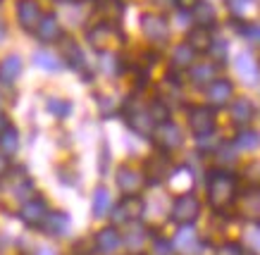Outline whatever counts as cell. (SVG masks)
Instances as JSON below:
<instances>
[{"label": "cell", "instance_id": "cell-1", "mask_svg": "<svg viewBox=\"0 0 260 255\" xmlns=\"http://www.w3.org/2000/svg\"><path fill=\"white\" fill-rule=\"evenodd\" d=\"M205 193L208 205L215 212H224L239 200V176L232 169H210L205 176Z\"/></svg>", "mask_w": 260, "mask_h": 255}, {"label": "cell", "instance_id": "cell-2", "mask_svg": "<svg viewBox=\"0 0 260 255\" xmlns=\"http://www.w3.org/2000/svg\"><path fill=\"white\" fill-rule=\"evenodd\" d=\"M86 41L98 55H103V53H115V46H122L126 36L112 22H95L93 26L86 29Z\"/></svg>", "mask_w": 260, "mask_h": 255}, {"label": "cell", "instance_id": "cell-3", "mask_svg": "<svg viewBox=\"0 0 260 255\" xmlns=\"http://www.w3.org/2000/svg\"><path fill=\"white\" fill-rule=\"evenodd\" d=\"M122 115H124L126 127L132 129L136 136H143V138H148V136L153 134L155 124H158V122L153 120V115H150L148 105L136 103L134 98H129V103L122 107Z\"/></svg>", "mask_w": 260, "mask_h": 255}, {"label": "cell", "instance_id": "cell-4", "mask_svg": "<svg viewBox=\"0 0 260 255\" xmlns=\"http://www.w3.org/2000/svg\"><path fill=\"white\" fill-rule=\"evenodd\" d=\"M57 46H60V60H64V64H67V67H72V69L79 74L84 81H93L91 64H88L86 55H84V50H81V46L77 43V41L70 39V36L64 33Z\"/></svg>", "mask_w": 260, "mask_h": 255}, {"label": "cell", "instance_id": "cell-5", "mask_svg": "<svg viewBox=\"0 0 260 255\" xmlns=\"http://www.w3.org/2000/svg\"><path fill=\"white\" fill-rule=\"evenodd\" d=\"M201 198L193 191H184L174 198L172 207H170V217L172 222L181 224V227H191L201 217Z\"/></svg>", "mask_w": 260, "mask_h": 255}, {"label": "cell", "instance_id": "cell-6", "mask_svg": "<svg viewBox=\"0 0 260 255\" xmlns=\"http://www.w3.org/2000/svg\"><path fill=\"white\" fill-rule=\"evenodd\" d=\"M186 122H189L191 134L196 136V138L213 136L215 127H217L215 110L208 107V105H186Z\"/></svg>", "mask_w": 260, "mask_h": 255}, {"label": "cell", "instance_id": "cell-7", "mask_svg": "<svg viewBox=\"0 0 260 255\" xmlns=\"http://www.w3.org/2000/svg\"><path fill=\"white\" fill-rule=\"evenodd\" d=\"M150 141H153V145H155L160 153L170 155L172 151L181 148V143H184V131H181L172 120H165V122H160V124H155L153 134H150Z\"/></svg>", "mask_w": 260, "mask_h": 255}, {"label": "cell", "instance_id": "cell-8", "mask_svg": "<svg viewBox=\"0 0 260 255\" xmlns=\"http://www.w3.org/2000/svg\"><path fill=\"white\" fill-rule=\"evenodd\" d=\"M0 181H3L0 193H5L10 200H15V203H19V205H22L24 200H29L34 196V181L24 174L22 169H19V172H12V174L8 172Z\"/></svg>", "mask_w": 260, "mask_h": 255}, {"label": "cell", "instance_id": "cell-9", "mask_svg": "<svg viewBox=\"0 0 260 255\" xmlns=\"http://www.w3.org/2000/svg\"><path fill=\"white\" fill-rule=\"evenodd\" d=\"M141 31L148 39L150 46H167V41H170V22H167L165 15L146 12V15H141Z\"/></svg>", "mask_w": 260, "mask_h": 255}, {"label": "cell", "instance_id": "cell-10", "mask_svg": "<svg viewBox=\"0 0 260 255\" xmlns=\"http://www.w3.org/2000/svg\"><path fill=\"white\" fill-rule=\"evenodd\" d=\"M143 210H146V203H143L141 196H124L115 207H110V220L112 227L115 224H134L141 220Z\"/></svg>", "mask_w": 260, "mask_h": 255}, {"label": "cell", "instance_id": "cell-11", "mask_svg": "<svg viewBox=\"0 0 260 255\" xmlns=\"http://www.w3.org/2000/svg\"><path fill=\"white\" fill-rule=\"evenodd\" d=\"M205 93V105L208 107H224V105L232 103L234 98V84L227 79V77H215L208 86H203Z\"/></svg>", "mask_w": 260, "mask_h": 255}, {"label": "cell", "instance_id": "cell-12", "mask_svg": "<svg viewBox=\"0 0 260 255\" xmlns=\"http://www.w3.org/2000/svg\"><path fill=\"white\" fill-rule=\"evenodd\" d=\"M48 212H50V205L46 203V198H41V196H31L29 200H24L22 205H19V220H22L29 229H41V224L46 222Z\"/></svg>", "mask_w": 260, "mask_h": 255}, {"label": "cell", "instance_id": "cell-13", "mask_svg": "<svg viewBox=\"0 0 260 255\" xmlns=\"http://www.w3.org/2000/svg\"><path fill=\"white\" fill-rule=\"evenodd\" d=\"M115 181L124 196H139V191H143V186H146V176H143V172L129 167V165H119Z\"/></svg>", "mask_w": 260, "mask_h": 255}, {"label": "cell", "instance_id": "cell-14", "mask_svg": "<svg viewBox=\"0 0 260 255\" xmlns=\"http://www.w3.org/2000/svg\"><path fill=\"white\" fill-rule=\"evenodd\" d=\"M34 33H36V39L43 46H50V43H60V39L64 36V29L55 12H43V17H41V22Z\"/></svg>", "mask_w": 260, "mask_h": 255}, {"label": "cell", "instance_id": "cell-15", "mask_svg": "<svg viewBox=\"0 0 260 255\" xmlns=\"http://www.w3.org/2000/svg\"><path fill=\"white\" fill-rule=\"evenodd\" d=\"M41 17H43V10L36 0H19L17 3V22L26 33H34L36 26H39Z\"/></svg>", "mask_w": 260, "mask_h": 255}, {"label": "cell", "instance_id": "cell-16", "mask_svg": "<svg viewBox=\"0 0 260 255\" xmlns=\"http://www.w3.org/2000/svg\"><path fill=\"white\" fill-rule=\"evenodd\" d=\"M170 160H167L165 153H155L153 158L146 160V184H160L165 181L167 176H170Z\"/></svg>", "mask_w": 260, "mask_h": 255}, {"label": "cell", "instance_id": "cell-17", "mask_svg": "<svg viewBox=\"0 0 260 255\" xmlns=\"http://www.w3.org/2000/svg\"><path fill=\"white\" fill-rule=\"evenodd\" d=\"M229 115H232V122L237 127H248L255 117V105H253L251 98H234L229 103Z\"/></svg>", "mask_w": 260, "mask_h": 255}, {"label": "cell", "instance_id": "cell-18", "mask_svg": "<svg viewBox=\"0 0 260 255\" xmlns=\"http://www.w3.org/2000/svg\"><path fill=\"white\" fill-rule=\"evenodd\" d=\"M196 62V55H193V50L181 41V43H177L172 50V55H170V74H184L186 69H191V64Z\"/></svg>", "mask_w": 260, "mask_h": 255}, {"label": "cell", "instance_id": "cell-19", "mask_svg": "<svg viewBox=\"0 0 260 255\" xmlns=\"http://www.w3.org/2000/svg\"><path fill=\"white\" fill-rule=\"evenodd\" d=\"M122 248V234L117 227H105L95 234V250L103 255H115Z\"/></svg>", "mask_w": 260, "mask_h": 255}, {"label": "cell", "instance_id": "cell-20", "mask_svg": "<svg viewBox=\"0 0 260 255\" xmlns=\"http://www.w3.org/2000/svg\"><path fill=\"white\" fill-rule=\"evenodd\" d=\"M70 224H72V220L67 212H62V210H50L46 217V222L41 224V231L57 239V236H64V234L70 231Z\"/></svg>", "mask_w": 260, "mask_h": 255}, {"label": "cell", "instance_id": "cell-21", "mask_svg": "<svg viewBox=\"0 0 260 255\" xmlns=\"http://www.w3.org/2000/svg\"><path fill=\"white\" fill-rule=\"evenodd\" d=\"M22 69H24V62L17 53L5 55L0 60V84H5V86L15 84V81L22 77Z\"/></svg>", "mask_w": 260, "mask_h": 255}, {"label": "cell", "instance_id": "cell-22", "mask_svg": "<svg viewBox=\"0 0 260 255\" xmlns=\"http://www.w3.org/2000/svg\"><path fill=\"white\" fill-rule=\"evenodd\" d=\"M184 43L193 50V55H205L208 48H210V43H213V31L210 29H205V26H191V31L186 33V39Z\"/></svg>", "mask_w": 260, "mask_h": 255}, {"label": "cell", "instance_id": "cell-23", "mask_svg": "<svg viewBox=\"0 0 260 255\" xmlns=\"http://www.w3.org/2000/svg\"><path fill=\"white\" fill-rule=\"evenodd\" d=\"M215 77H217V67H215L210 60L193 62L189 69V79H191V84H196V86H208Z\"/></svg>", "mask_w": 260, "mask_h": 255}, {"label": "cell", "instance_id": "cell-24", "mask_svg": "<svg viewBox=\"0 0 260 255\" xmlns=\"http://www.w3.org/2000/svg\"><path fill=\"white\" fill-rule=\"evenodd\" d=\"M93 10L103 17V22H117L124 15V3L122 0H93Z\"/></svg>", "mask_w": 260, "mask_h": 255}, {"label": "cell", "instance_id": "cell-25", "mask_svg": "<svg viewBox=\"0 0 260 255\" xmlns=\"http://www.w3.org/2000/svg\"><path fill=\"white\" fill-rule=\"evenodd\" d=\"M110 207H112V200H110V191L105 186H98L91 198V212H93L95 220H103V217L110 215Z\"/></svg>", "mask_w": 260, "mask_h": 255}, {"label": "cell", "instance_id": "cell-26", "mask_svg": "<svg viewBox=\"0 0 260 255\" xmlns=\"http://www.w3.org/2000/svg\"><path fill=\"white\" fill-rule=\"evenodd\" d=\"M46 110H48V115H50V117H55L57 122H64L72 112H74V105H72V100H67V98L50 96L46 100Z\"/></svg>", "mask_w": 260, "mask_h": 255}, {"label": "cell", "instance_id": "cell-27", "mask_svg": "<svg viewBox=\"0 0 260 255\" xmlns=\"http://www.w3.org/2000/svg\"><path fill=\"white\" fill-rule=\"evenodd\" d=\"M193 22L196 26H205V29H213L215 26V19H217V12H215L213 3H208V0H201L196 8H193Z\"/></svg>", "mask_w": 260, "mask_h": 255}, {"label": "cell", "instance_id": "cell-28", "mask_svg": "<svg viewBox=\"0 0 260 255\" xmlns=\"http://www.w3.org/2000/svg\"><path fill=\"white\" fill-rule=\"evenodd\" d=\"M148 239H150V229H146V227H141L139 222H134V224H129L126 236H122V243H126V246L134 248V250H141V246Z\"/></svg>", "mask_w": 260, "mask_h": 255}, {"label": "cell", "instance_id": "cell-29", "mask_svg": "<svg viewBox=\"0 0 260 255\" xmlns=\"http://www.w3.org/2000/svg\"><path fill=\"white\" fill-rule=\"evenodd\" d=\"M172 246L181 248V250H186L189 255H196L198 248H201V241H198L196 231L191 229V227H181V231L177 234V239H174Z\"/></svg>", "mask_w": 260, "mask_h": 255}, {"label": "cell", "instance_id": "cell-30", "mask_svg": "<svg viewBox=\"0 0 260 255\" xmlns=\"http://www.w3.org/2000/svg\"><path fill=\"white\" fill-rule=\"evenodd\" d=\"M17 148H19V129L15 124H8L0 131V153L3 155H15Z\"/></svg>", "mask_w": 260, "mask_h": 255}, {"label": "cell", "instance_id": "cell-31", "mask_svg": "<svg viewBox=\"0 0 260 255\" xmlns=\"http://www.w3.org/2000/svg\"><path fill=\"white\" fill-rule=\"evenodd\" d=\"M258 131L255 129H241L237 136H234V148L237 151H244V153H251V151H255L258 148Z\"/></svg>", "mask_w": 260, "mask_h": 255}, {"label": "cell", "instance_id": "cell-32", "mask_svg": "<svg viewBox=\"0 0 260 255\" xmlns=\"http://www.w3.org/2000/svg\"><path fill=\"white\" fill-rule=\"evenodd\" d=\"M208 60L220 69V67H224L227 64V55H229V46L227 41H220V39H213V43H210V48H208Z\"/></svg>", "mask_w": 260, "mask_h": 255}, {"label": "cell", "instance_id": "cell-33", "mask_svg": "<svg viewBox=\"0 0 260 255\" xmlns=\"http://www.w3.org/2000/svg\"><path fill=\"white\" fill-rule=\"evenodd\" d=\"M34 64L41 67V69H46V72H57L62 62H60V57H55L50 50H36L34 53Z\"/></svg>", "mask_w": 260, "mask_h": 255}, {"label": "cell", "instance_id": "cell-34", "mask_svg": "<svg viewBox=\"0 0 260 255\" xmlns=\"http://www.w3.org/2000/svg\"><path fill=\"white\" fill-rule=\"evenodd\" d=\"M244 217H248L253 224H258V212H260V205H258V189L253 186L251 191L244 193Z\"/></svg>", "mask_w": 260, "mask_h": 255}, {"label": "cell", "instance_id": "cell-35", "mask_svg": "<svg viewBox=\"0 0 260 255\" xmlns=\"http://www.w3.org/2000/svg\"><path fill=\"white\" fill-rule=\"evenodd\" d=\"M237 22V31L241 33V39L251 46V48H255L258 46V22H246V19H234Z\"/></svg>", "mask_w": 260, "mask_h": 255}, {"label": "cell", "instance_id": "cell-36", "mask_svg": "<svg viewBox=\"0 0 260 255\" xmlns=\"http://www.w3.org/2000/svg\"><path fill=\"white\" fill-rule=\"evenodd\" d=\"M237 148H234V143L232 141H227V143H220L217 148H215V158H217V162L222 165V169H229V165H234L237 162Z\"/></svg>", "mask_w": 260, "mask_h": 255}, {"label": "cell", "instance_id": "cell-37", "mask_svg": "<svg viewBox=\"0 0 260 255\" xmlns=\"http://www.w3.org/2000/svg\"><path fill=\"white\" fill-rule=\"evenodd\" d=\"M237 67H239V72L244 74V79H248V84L251 86H255L258 84V64H255V60H251V57H246V55H241L239 57V62H237Z\"/></svg>", "mask_w": 260, "mask_h": 255}, {"label": "cell", "instance_id": "cell-38", "mask_svg": "<svg viewBox=\"0 0 260 255\" xmlns=\"http://www.w3.org/2000/svg\"><path fill=\"white\" fill-rule=\"evenodd\" d=\"M253 3H255V0H227V10L232 12L234 19H244L246 10L253 8Z\"/></svg>", "mask_w": 260, "mask_h": 255}, {"label": "cell", "instance_id": "cell-39", "mask_svg": "<svg viewBox=\"0 0 260 255\" xmlns=\"http://www.w3.org/2000/svg\"><path fill=\"white\" fill-rule=\"evenodd\" d=\"M153 253L155 255H174L172 241L162 239V236H153Z\"/></svg>", "mask_w": 260, "mask_h": 255}, {"label": "cell", "instance_id": "cell-40", "mask_svg": "<svg viewBox=\"0 0 260 255\" xmlns=\"http://www.w3.org/2000/svg\"><path fill=\"white\" fill-rule=\"evenodd\" d=\"M215 255H248V253H246V248L239 246V243H224Z\"/></svg>", "mask_w": 260, "mask_h": 255}, {"label": "cell", "instance_id": "cell-41", "mask_svg": "<svg viewBox=\"0 0 260 255\" xmlns=\"http://www.w3.org/2000/svg\"><path fill=\"white\" fill-rule=\"evenodd\" d=\"M98 105H101V112H103V117H105V120H108L112 112L117 110V107H115V103H112V98H108V96H98Z\"/></svg>", "mask_w": 260, "mask_h": 255}, {"label": "cell", "instance_id": "cell-42", "mask_svg": "<svg viewBox=\"0 0 260 255\" xmlns=\"http://www.w3.org/2000/svg\"><path fill=\"white\" fill-rule=\"evenodd\" d=\"M201 0H174V8L179 10H186V12H193V8H196Z\"/></svg>", "mask_w": 260, "mask_h": 255}, {"label": "cell", "instance_id": "cell-43", "mask_svg": "<svg viewBox=\"0 0 260 255\" xmlns=\"http://www.w3.org/2000/svg\"><path fill=\"white\" fill-rule=\"evenodd\" d=\"M10 172V158L8 155H3V153H0V179H3V176L8 174Z\"/></svg>", "mask_w": 260, "mask_h": 255}, {"label": "cell", "instance_id": "cell-44", "mask_svg": "<svg viewBox=\"0 0 260 255\" xmlns=\"http://www.w3.org/2000/svg\"><path fill=\"white\" fill-rule=\"evenodd\" d=\"M155 5H160V8H165V5H174V0H153Z\"/></svg>", "mask_w": 260, "mask_h": 255}, {"label": "cell", "instance_id": "cell-45", "mask_svg": "<svg viewBox=\"0 0 260 255\" xmlns=\"http://www.w3.org/2000/svg\"><path fill=\"white\" fill-rule=\"evenodd\" d=\"M10 122H8V117H5V115H3V112H0V131H3V129L8 127Z\"/></svg>", "mask_w": 260, "mask_h": 255}, {"label": "cell", "instance_id": "cell-46", "mask_svg": "<svg viewBox=\"0 0 260 255\" xmlns=\"http://www.w3.org/2000/svg\"><path fill=\"white\" fill-rule=\"evenodd\" d=\"M3 36H5V22L0 19V39H3Z\"/></svg>", "mask_w": 260, "mask_h": 255}, {"label": "cell", "instance_id": "cell-47", "mask_svg": "<svg viewBox=\"0 0 260 255\" xmlns=\"http://www.w3.org/2000/svg\"><path fill=\"white\" fill-rule=\"evenodd\" d=\"M0 112H3V98H0Z\"/></svg>", "mask_w": 260, "mask_h": 255}, {"label": "cell", "instance_id": "cell-48", "mask_svg": "<svg viewBox=\"0 0 260 255\" xmlns=\"http://www.w3.org/2000/svg\"><path fill=\"white\" fill-rule=\"evenodd\" d=\"M74 3H86V0H74Z\"/></svg>", "mask_w": 260, "mask_h": 255}, {"label": "cell", "instance_id": "cell-49", "mask_svg": "<svg viewBox=\"0 0 260 255\" xmlns=\"http://www.w3.org/2000/svg\"><path fill=\"white\" fill-rule=\"evenodd\" d=\"M53 3H62V0H53Z\"/></svg>", "mask_w": 260, "mask_h": 255}, {"label": "cell", "instance_id": "cell-50", "mask_svg": "<svg viewBox=\"0 0 260 255\" xmlns=\"http://www.w3.org/2000/svg\"><path fill=\"white\" fill-rule=\"evenodd\" d=\"M0 5H3V0H0Z\"/></svg>", "mask_w": 260, "mask_h": 255}]
</instances>
